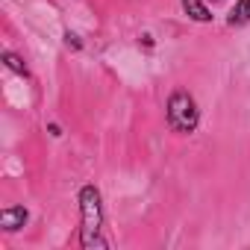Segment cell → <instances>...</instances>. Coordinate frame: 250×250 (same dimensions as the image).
<instances>
[{
  "label": "cell",
  "instance_id": "1",
  "mask_svg": "<svg viewBox=\"0 0 250 250\" xmlns=\"http://www.w3.org/2000/svg\"><path fill=\"white\" fill-rule=\"evenodd\" d=\"M80 244L85 250L91 247H109V241L103 238V197L97 186H83L80 194Z\"/></svg>",
  "mask_w": 250,
  "mask_h": 250
},
{
  "label": "cell",
  "instance_id": "2",
  "mask_svg": "<svg viewBox=\"0 0 250 250\" xmlns=\"http://www.w3.org/2000/svg\"><path fill=\"white\" fill-rule=\"evenodd\" d=\"M165 115H168V127H171L174 133H183V136L194 133V130H197V124H200L197 100H194L188 91H183V88H177V91L168 97Z\"/></svg>",
  "mask_w": 250,
  "mask_h": 250
},
{
  "label": "cell",
  "instance_id": "3",
  "mask_svg": "<svg viewBox=\"0 0 250 250\" xmlns=\"http://www.w3.org/2000/svg\"><path fill=\"white\" fill-rule=\"evenodd\" d=\"M27 221H30L27 206H6L3 212H0V227H3L6 232H18L21 227H27Z\"/></svg>",
  "mask_w": 250,
  "mask_h": 250
},
{
  "label": "cell",
  "instance_id": "4",
  "mask_svg": "<svg viewBox=\"0 0 250 250\" xmlns=\"http://www.w3.org/2000/svg\"><path fill=\"white\" fill-rule=\"evenodd\" d=\"M183 12H186L191 21H197V24H209V21H212L206 0H183Z\"/></svg>",
  "mask_w": 250,
  "mask_h": 250
},
{
  "label": "cell",
  "instance_id": "5",
  "mask_svg": "<svg viewBox=\"0 0 250 250\" xmlns=\"http://www.w3.org/2000/svg\"><path fill=\"white\" fill-rule=\"evenodd\" d=\"M229 27H241L250 24V0H235V6L229 9Z\"/></svg>",
  "mask_w": 250,
  "mask_h": 250
},
{
  "label": "cell",
  "instance_id": "6",
  "mask_svg": "<svg viewBox=\"0 0 250 250\" xmlns=\"http://www.w3.org/2000/svg\"><path fill=\"white\" fill-rule=\"evenodd\" d=\"M0 59H3V65H6L9 71H15V74H21V77H30V71H27V62H24L18 53H12V50H3V53H0Z\"/></svg>",
  "mask_w": 250,
  "mask_h": 250
},
{
  "label": "cell",
  "instance_id": "7",
  "mask_svg": "<svg viewBox=\"0 0 250 250\" xmlns=\"http://www.w3.org/2000/svg\"><path fill=\"white\" fill-rule=\"evenodd\" d=\"M65 44H68V47H74V50H80V47H83V42H80V36H77V33H65Z\"/></svg>",
  "mask_w": 250,
  "mask_h": 250
},
{
  "label": "cell",
  "instance_id": "8",
  "mask_svg": "<svg viewBox=\"0 0 250 250\" xmlns=\"http://www.w3.org/2000/svg\"><path fill=\"white\" fill-rule=\"evenodd\" d=\"M47 133H50L53 139H59V136H62V127H59V124H47Z\"/></svg>",
  "mask_w": 250,
  "mask_h": 250
}]
</instances>
